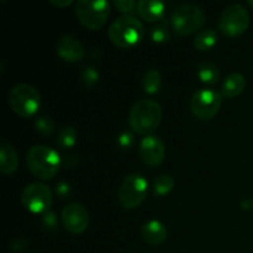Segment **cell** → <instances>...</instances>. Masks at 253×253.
Masks as SVG:
<instances>
[{"label":"cell","instance_id":"cell-18","mask_svg":"<svg viewBox=\"0 0 253 253\" xmlns=\"http://www.w3.org/2000/svg\"><path fill=\"white\" fill-rule=\"evenodd\" d=\"M217 42V34L214 29L200 30L195 36L193 44L200 52H207L211 49Z\"/></svg>","mask_w":253,"mask_h":253},{"label":"cell","instance_id":"cell-30","mask_svg":"<svg viewBox=\"0 0 253 253\" xmlns=\"http://www.w3.org/2000/svg\"><path fill=\"white\" fill-rule=\"evenodd\" d=\"M49 2L57 7H67L73 1H72V0H49Z\"/></svg>","mask_w":253,"mask_h":253},{"label":"cell","instance_id":"cell-25","mask_svg":"<svg viewBox=\"0 0 253 253\" xmlns=\"http://www.w3.org/2000/svg\"><path fill=\"white\" fill-rule=\"evenodd\" d=\"M35 127L42 135H51L54 131V123L47 116H39L35 120Z\"/></svg>","mask_w":253,"mask_h":253},{"label":"cell","instance_id":"cell-17","mask_svg":"<svg viewBox=\"0 0 253 253\" xmlns=\"http://www.w3.org/2000/svg\"><path fill=\"white\" fill-rule=\"evenodd\" d=\"M246 88V78L241 73H231L224 79L221 85V94L224 98H235L240 95Z\"/></svg>","mask_w":253,"mask_h":253},{"label":"cell","instance_id":"cell-13","mask_svg":"<svg viewBox=\"0 0 253 253\" xmlns=\"http://www.w3.org/2000/svg\"><path fill=\"white\" fill-rule=\"evenodd\" d=\"M57 54L63 61L69 62V63H77L84 58L85 49H84L83 43L77 37L72 36V35H64V36L59 37L58 42H57Z\"/></svg>","mask_w":253,"mask_h":253},{"label":"cell","instance_id":"cell-27","mask_svg":"<svg viewBox=\"0 0 253 253\" xmlns=\"http://www.w3.org/2000/svg\"><path fill=\"white\" fill-rule=\"evenodd\" d=\"M135 142V136L131 131H123L120 135L118 136V145L120 146L123 150H127Z\"/></svg>","mask_w":253,"mask_h":253},{"label":"cell","instance_id":"cell-16","mask_svg":"<svg viewBox=\"0 0 253 253\" xmlns=\"http://www.w3.org/2000/svg\"><path fill=\"white\" fill-rule=\"evenodd\" d=\"M19 167V156L14 146L2 142L0 146V172L2 174H12Z\"/></svg>","mask_w":253,"mask_h":253},{"label":"cell","instance_id":"cell-26","mask_svg":"<svg viewBox=\"0 0 253 253\" xmlns=\"http://www.w3.org/2000/svg\"><path fill=\"white\" fill-rule=\"evenodd\" d=\"M114 5L124 15H132V12L137 11V2L135 0H114Z\"/></svg>","mask_w":253,"mask_h":253},{"label":"cell","instance_id":"cell-7","mask_svg":"<svg viewBox=\"0 0 253 253\" xmlns=\"http://www.w3.org/2000/svg\"><path fill=\"white\" fill-rule=\"evenodd\" d=\"M148 193V182L143 175L131 173L124 178L119 188L118 199L124 209H136L145 202Z\"/></svg>","mask_w":253,"mask_h":253},{"label":"cell","instance_id":"cell-2","mask_svg":"<svg viewBox=\"0 0 253 253\" xmlns=\"http://www.w3.org/2000/svg\"><path fill=\"white\" fill-rule=\"evenodd\" d=\"M61 156L53 148L44 145H37L26 153V165L32 175L47 182L57 175L61 168Z\"/></svg>","mask_w":253,"mask_h":253},{"label":"cell","instance_id":"cell-4","mask_svg":"<svg viewBox=\"0 0 253 253\" xmlns=\"http://www.w3.org/2000/svg\"><path fill=\"white\" fill-rule=\"evenodd\" d=\"M207 20L204 10L194 4H182L170 14V27L178 36H188L202 29Z\"/></svg>","mask_w":253,"mask_h":253},{"label":"cell","instance_id":"cell-12","mask_svg":"<svg viewBox=\"0 0 253 253\" xmlns=\"http://www.w3.org/2000/svg\"><path fill=\"white\" fill-rule=\"evenodd\" d=\"M138 155L143 163L151 167L160 166L166 156L165 143L157 136H145L138 145Z\"/></svg>","mask_w":253,"mask_h":253},{"label":"cell","instance_id":"cell-5","mask_svg":"<svg viewBox=\"0 0 253 253\" xmlns=\"http://www.w3.org/2000/svg\"><path fill=\"white\" fill-rule=\"evenodd\" d=\"M74 10L82 25L89 30H99L106 24L110 4L105 0H77Z\"/></svg>","mask_w":253,"mask_h":253},{"label":"cell","instance_id":"cell-22","mask_svg":"<svg viewBox=\"0 0 253 253\" xmlns=\"http://www.w3.org/2000/svg\"><path fill=\"white\" fill-rule=\"evenodd\" d=\"M174 188V179L169 174H162L156 178L153 183V194L156 197H165L169 194Z\"/></svg>","mask_w":253,"mask_h":253},{"label":"cell","instance_id":"cell-14","mask_svg":"<svg viewBox=\"0 0 253 253\" xmlns=\"http://www.w3.org/2000/svg\"><path fill=\"white\" fill-rule=\"evenodd\" d=\"M141 237L151 246H161L168 237V230L158 220H150L141 227Z\"/></svg>","mask_w":253,"mask_h":253},{"label":"cell","instance_id":"cell-20","mask_svg":"<svg viewBox=\"0 0 253 253\" xmlns=\"http://www.w3.org/2000/svg\"><path fill=\"white\" fill-rule=\"evenodd\" d=\"M142 86L146 94H156L161 88V73L157 69L152 68L146 71L142 78Z\"/></svg>","mask_w":253,"mask_h":253},{"label":"cell","instance_id":"cell-23","mask_svg":"<svg viewBox=\"0 0 253 253\" xmlns=\"http://www.w3.org/2000/svg\"><path fill=\"white\" fill-rule=\"evenodd\" d=\"M79 77H81V81L86 88H91V86L96 85V83L99 82V72L96 71L95 67L93 66H85L81 69L79 72Z\"/></svg>","mask_w":253,"mask_h":253},{"label":"cell","instance_id":"cell-8","mask_svg":"<svg viewBox=\"0 0 253 253\" xmlns=\"http://www.w3.org/2000/svg\"><path fill=\"white\" fill-rule=\"evenodd\" d=\"M222 99L224 96L220 91L208 88L199 89L190 99V111L199 120H210L219 113Z\"/></svg>","mask_w":253,"mask_h":253},{"label":"cell","instance_id":"cell-31","mask_svg":"<svg viewBox=\"0 0 253 253\" xmlns=\"http://www.w3.org/2000/svg\"><path fill=\"white\" fill-rule=\"evenodd\" d=\"M249 5L253 9V0H249Z\"/></svg>","mask_w":253,"mask_h":253},{"label":"cell","instance_id":"cell-29","mask_svg":"<svg viewBox=\"0 0 253 253\" xmlns=\"http://www.w3.org/2000/svg\"><path fill=\"white\" fill-rule=\"evenodd\" d=\"M56 192L59 197L63 198V199H66L67 197H69V195L72 194V188L68 183L59 182L56 187Z\"/></svg>","mask_w":253,"mask_h":253},{"label":"cell","instance_id":"cell-24","mask_svg":"<svg viewBox=\"0 0 253 253\" xmlns=\"http://www.w3.org/2000/svg\"><path fill=\"white\" fill-rule=\"evenodd\" d=\"M169 30H168V27L165 24L157 25V26H155L151 30V40L155 43H165V42L169 41Z\"/></svg>","mask_w":253,"mask_h":253},{"label":"cell","instance_id":"cell-9","mask_svg":"<svg viewBox=\"0 0 253 253\" xmlns=\"http://www.w3.org/2000/svg\"><path fill=\"white\" fill-rule=\"evenodd\" d=\"M21 204L27 211L32 214H46L52 207V192L42 182H34L27 184L20 195Z\"/></svg>","mask_w":253,"mask_h":253},{"label":"cell","instance_id":"cell-10","mask_svg":"<svg viewBox=\"0 0 253 253\" xmlns=\"http://www.w3.org/2000/svg\"><path fill=\"white\" fill-rule=\"evenodd\" d=\"M250 26V14L241 4H231L222 10L219 19V29L229 37L245 34Z\"/></svg>","mask_w":253,"mask_h":253},{"label":"cell","instance_id":"cell-6","mask_svg":"<svg viewBox=\"0 0 253 253\" xmlns=\"http://www.w3.org/2000/svg\"><path fill=\"white\" fill-rule=\"evenodd\" d=\"M9 105L21 118H31L41 106V95L30 84H16L9 93Z\"/></svg>","mask_w":253,"mask_h":253},{"label":"cell","instance_id":"cell-1","mask_svg":"<svg viewBox=\"0 0 253 253\" xmlns=\"http://www.w3.org/2000/svg\"><path fill=\"white\" fill-rule=\"evenodd\" d=\"M162 119V108L156 100L136 101L128 113V125L135 133L150 136L158 128Z\"/></svg>","mask_w":253,"mask_h":253},{"label":"cell","instance_id":"cell-3","mask_svg":"<svg viewBox=\"0 0 253 253\" xmlns=\"http://www.w3.org/2000/svg\"><path fill=\"white\" fill-rule=\"evenodd\" d=\"M108 36L116 47L130 49L142 41L145 26L133 15H121L110 24Z\"/></svg>","mask_w":253,"mask_h":253},{"label":"cell","instance_id":"cell-21","mask_svg":"<svg viewBox=\"0 0 253 253\" xmlns=\"http://www.w3.org/2000/svg\"><path fill=\"white\" fill-rule=\"evenodd\" d=\"M78 140V133L73 126H63L58 133V138H57V145L63 150H68L72 148L77 143Z\"/></svg>","mask_w":253,"mask_h":253},{"label":"cell","instance_id":"cell-15","mask_svg":"<svg viewBox=\"0 0 253 253\" xmlns=\"http://www.w3.org/2000/svg\"><path fill=\"white\" fill-rule=\"evenodd\" d=\"M165 10V2L157 0H141L137 2L138 15L148 22H155L162 19Z\"/></svg>","mask_w":253,"mask_h":253},{"label":"cell","instance_id":"cell-19","mask_svg":"<svg viewBox=\"0 0 253 253\" xmlns=\"http://www.w3.org/2000/svg\"><path fill=\"white\" fill-rule=\"evenodd\" d=\"M198 78L203 82V83L208 84V85H214L219 82L220 79V72L215 64L210 63V62H203L198 66L197 68Z\"/></svg>","mask_w":253,"mask_h":253},{"label":"cell","instance_id":"cell-11","mask_svg":"<svg viewBox=\"0 0 253 253\" xmlns=\"http://www.w3.org/2000/svg\"><path fill=\"white\" fill-rule=\"evenodd\" d=\"M61 220L64 229L73 235L83 234L89 226V212L83 204L72 203L66 205L61 212Z\"/></svg>","mask_w":253,"mask_h":253},{"label":"cell","instance_id":"cell-28","mask_svg":"<svg viewBox=\"0 0 253 253\" xmlns=\"http://www.w3.org/2000/svg\"><path fill=\"white\" fill-rule=\"evenodd\" d=\"M57 224H58V219H57L56 212L51 211V210L47 211L46 214L43 215V217H42V225H43L46 229L54 230L56 229Z\"/></svg>","mask_w":253,"mask_h":253}]
</instances>
